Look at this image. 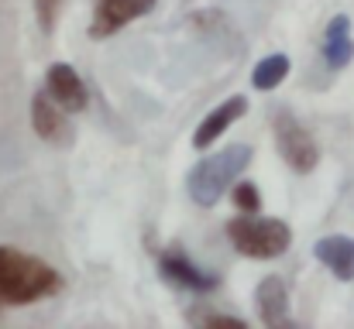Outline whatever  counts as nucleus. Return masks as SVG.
I'll use <instances>...</instances> for the list:
<instances>
[{
	"mask_svg": "<svg viewBox=\"0 0 354 329\" xmlns=\"http://www.w3.org/2000/svg\"><path fill=\"white\" fill-rule=\"evenodd\" d=\"M59 288H62V275L48 261L0 243V302L35 306L41 299H52Z\"/></svg>",
	"mask_w": 354,
	"mask_h": 329,
	"instance_id": "obj_1",
	"label": "nucleus"
},
{
	"mask_svg": "<svg viewBox=\"0 0 354 329\" xmlns=\"http://www.w3.org/2000/svg\"><path fill=\"white\" fill-rule=\"evenodd\" d=\"M254 151L248 144H227L224 151L210 154V158H200L189 175H186V192L196 206L210 210L224 199L227 189H234V182L241 179V172L251 165Z\"/></svg>",
	"mask_w": 354,
	"mask_h": 329,
	"instance_id": "obj_2",
	"label": "nucleus"
},
{
	"mask_svg": "<svg viewBox=\"0 0 354 329\" xmlns=\"http://www.w3.org/2000/svg\"><path fill=\"white\" fill-rule=\"evenodd\" d=\"M227 237L237 254L254 257V261H275L292 247V226L282 219L258 217V213H241L227 223Z\"/></svg>",
	"mask_w": 354,
	"mask_h": 329,
	"instance_id": "obj_3",
	"label": "nucleus"
},
{
	"mask_svg": "<svg viewBox=\"0 0 354 329\" xmlns=\"http://www.w3.org/2000/svg\"><path fill=\"white\" fill-rule=\"evenodd\" d=\"M272 141L275 151L282 154V161L296 172V175H310L320 165V144L310 134V127L286 107L272 110Z\"/></svg>",
	"mask_w": 354,
	"mask_h": 329,
	"instance_id": "obj_4",
	"label": "nucleus"
},
{
	"mask_svg": "<svg viewBox=\"0 0 354 329\" xmlns=\"http://www.w3.org/2000/svg\"><path fill=\"white\" fill-rule=\"evenodd\" d=\"M158 0H93V21H90V38L104 41L127 28L131 21L145 17L155 10Z\"/></svg>",
	"mask_w": 354,
	"mask_h": 329,
	"instance_id": "obj_5",
	"label": "nucleus"
},
{
	"mask_svg": "<svg viewBox=\"0 0 354 329\" xmlns=\"http://www.w3.org/2000/svg\"><path fill=\"white\" fill-rule=\"evenodd\" d=\"M158 271H162V278L169 285L186 288V292H196V295H207V292H217L221 288V278L210 275V271H203V268H196L179 247H169V250L158 254Z\"/></svg>",
	"mask_w": 354,
	"mask_h": 329,
	"instance_id": "obj_6",
	"label": "nucleus"
},
{
	"mask_svg": "<svg viewBox=\"0 0 354 329\" xmlns=\"http://www.w3.org/2000/svg\"><path fill=\"white\" fill-rule=\"evenodd\" d=\"M31 130L45 144H69L73 127H69V110L52 100V93H35L31 97Z\"/></svg>",
	"mask_w": 354,
	"mask_h": 329,
	"instance_id": "obj_7",
	"label": "nucleus"
},
{
	"mask_svg": "<svg viewBox=\"0 0 354 329\" xmlns=\"http://www.w3.org/2000/svg\"><path fill=\"white\" fill-rule=\"evenodd\" d=\"M45 90L52 93L55 103L69 110V113H83L90 107V90L83 83V76L69 66V62H52L45 72Z\"/></svg>",
	"mask_w": 354,
	"mask_h": 329,
	"instance_id": "obj_8",
	"label": "nucleus"
},
{
	"mask_svg": "<svg viewBox=\"0 0 354 329\" xmlns=\"http://www.w3.org/2000/svg\"><path fill=\"white\" fill-rule=\"evenodd\" d=\"M244 113H248V97H241V93L231 97V100H224V103H217V107L200 120V127H196V134H193V148H196V151L210 148L221 134H227V130L234 127Z\"/></svg>",
	"mask_w": 354,
	"mask_h": 329,
	"instance_id": "obj_9",
	"label": "nucleus"
},
{
	"mask_svg": "<svg viewBox=\"0 0 354 329\" xmlns=\"http://www.w3.org/2000/svg\"><path fill=\"white\" fill-rule=\"evenodd\" d=\"M254 306H258V319L265 326H292L289 316V288L279 275H268L258 281L254 288Z\"/></svg>",
	"mask_w": 354,
	"mask_h": 329,
	"instance_id": "obj_10",
	"label": "nucleus"
},
{
	"mask_svg": "<svg viewBox=\"0 0 354 329\" xmlns=\"http://www.w3.org/2000/svg\"><path fill=\"white\" fill-rule=\"evenodd\" d=\"M313 254L337 281H354V237H348V233L320 237L313 243Z\"/></svg>",
	"mask_w": 354,
	"mask_h": 329,
	"instance_id": "obj_11",
	"label": "nucleus"
},
{
	"mask_svg": "<svg viewBox=\"0 0 354 329\" xmlns=\"http://www.w3.org/2000/svg\"><path fill=\"white\" fill-rule=\"evenodd\" d=\"M354 59V38H351V21L344 17V14H337L330 24H327V31H324V62H327V69H344V66H351Z\"/></svg>",
	"mask_w": 354,
	"mask_h": 329,
	"instance_id": "obj_12",
	"label": "nucleus"
},
{
	"mask_svg": "<svg viewBox=\"0 0 354 329\" xmlns=\"http://www.w3.org/2000/svg\"><path fill=\"white\" fill-rule=\"evenodd\" d=\"M289 69H292L289 55L272 52V55H265L261 62H254V69H251V86L261 90V93H272L275 86H282V79L289 76Z\"/></svg>",
	"mask_w": 354,
	"mask_h": 329,
	"instance_id": "obj_13",
	"label": "nucleus"
},
{
	"mask_svg": "<svg viewBox=\"0 0 354 329\" xmlns=\"http://www.w3.org/2000/svg\"><path fill=\"white\" fill-rule=\"evenodd\" d=\"M231 199H234V206L241 213H258L261 210V192H258L254 182H234Z\"/></svg>",
	"mask_w": 354,
	"mask_h": 329,
	"instance_id": "obj_14",
	"label": "nucleus"
},
{
	"mask_svg": "<svg viewBox=\"0 0 354 329\" xmlns=\"http://www.w3.org/2000/svg\"><path fill=\"white\" fill-rule=\"evenodd\" d=\"M189 323H196V326H210V329H248L244 319H237V316H224V312H189Z\"/></svg>",
	"mask_w": 354,
	"mask_h": 329,
	"instance_id": "obj_15",
	"label": "nucleus"
},
{
	"mask_svg": "<svg viewBox=\"0 0 354 329\" xmlns=\"http://www.w3.org/2000/svg\"><path fill=\"white\" fill-rule=\"evenodd\" d=\"M31 3H35V14H38L41 31H45V34H52V28H55V21H59V14H62V3H66V0H31Z\"/></svg>",
	"mask_w": 354,
	"mask_h": 329,
	"instance_id": "obj_16",
	"label": "nucleus"
}]
</instances>
